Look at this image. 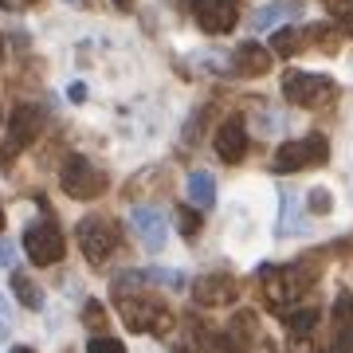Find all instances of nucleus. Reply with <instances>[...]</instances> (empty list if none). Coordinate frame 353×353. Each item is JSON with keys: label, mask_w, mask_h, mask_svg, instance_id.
<instances>
[{"label": "nucleus", "mask_w": 353, "mask_h": 353, "mask_svg": "<svg viewBox=\"0 0 353 353\" xmlns=\"http://www.w3.org/2000/svg\"><path fill=\"white\" fill-rule=\"evenodd\" d=\"M318 255H310V263H294V267H271L263 263L255 271V279H263V299L271 310H287V303H294L299 294H303L310 283H314V263Z\"/></svg>", "instance_id": "f257e3e1"}, {"label": "nucleus", "mask_w": 353, "mask_h": 353, "mask_svg": "<svg viewBox=\"0 0 353 353\" xmlns=\"http://www.w3.org/2000/svg\"><path fill=\"white\" fill-rule=\"evenodd\" d=\"M0 232H4V208H0Z\"/></svg>", "instance_id": "473e14b6"}, {"label": "nucleus", "mask_w": 353, "mask_h": 353, "mask_svg": "<svg viewBox=\"0 0 353 353\" xmlns=\"http://www.w3.org/2000/svg\"><path fill=\"white\" fill-rule=\"evenodd\" d=\"M67 99H71V102H83V99H87V87H83V83H71V87H67Z\"/></svg>", "instance_id": "c756f323"}, {"label": "nucleus", "mask_w": 353, "mask_h": 353, "mask_svg": "<svg viewBox=\"0 0 353 353\" xmlns=\"http://www.w3.org/2000/svg\"><path fill=\"white\" fill-rule=\"evenodd\" d=\"M330 157V141L322 134H306V138H294L287 145H279L275 153V169L279 173H303V169H314Z\"/></svg>", "instance_id": "20e7f679"}, {"label": "nucleus", "mask_w": 353, "mask_h": 353, "mask_svg": "<svg viewBox=\"0 0 353 353\" xmlns=\"http://www.w3.org/2000/svg\"><path fill=\"white\" fill-rule=\"evenodd\" d=\"M243 153H248V130H243V118L240 114H232L228 122H220L216 130V157L228 165L243 161Z\"/></svg>", "instance_id": "f8f14e48"}, {"label": "nucleus", "mask_w": 353, "mask_h": 353, "mask_svg": "<svg viewBox=\"0 0 353 353\" xmlns=\"http://www.w3.org/2000/svg\"><path fill=\"white\" fill-rule=\"evenodd\" d=\"M0 59H4V36H0Z\"/></svg>", "instance_id": "72a5a7b5"}, {"label": "nucleus", "mask_w": 353, "mask_h": 353, "mask_svg": "<svg viewBox=\"0 0 353 353\" xmlns=\"http://www.w3.org/2000/svg\"><path fill=\"white\" fill-rule=\"evenodd\" d=\"M176 228H181L185 240H196L201 236V212H192V204H181L176 208Z\"/></svg>", "instance_id": "aec40b11"}, {"label": "nucleus", "mask_w": 353, "mask_h": 353, "mask_svg": "<svg viewBox=\"0 0 353 353\" xmlns=\"http://www.w3.org/2000/svg\"><path fill=\"white\" fill-rule=\"evenodd\" d=\"M271 63H275V51H267L263 43H255V39H248V43H240V48L232 51V71L243 79H259L271 71Z\"/></svg>", "instance_id": "ddd939ff"}, {"label": "nucleus", "mask_w": 353, "mask_h": 353, "mask_svg": "<svg viewBox=\"0 0 353 353\" xmlns=\"http://www.w3.org/2000/svg\"><path fill=\"white\" fill-rule=\"evenodd\" d=\"M330 16H338L345 28H353V0H326Z\"/></svg>", "instance_id": "393cba45"}, {"label": "nucleus", "mask_w": 353, "mask_h": 353, "mask_svg": "<svg viewBox=\"0 0 353 353\" xmlns=\"http://www.w3.org/2000/svg\"><path fill=\"white\" fill-rule=\"evenodd\" d=\"M314 36V32H303V28H279L275 36H271V51L275 55H299V51L306 48V39Z\"/></svg>", "instance_id": "f3484780"}, {"label": "nucleus", "mask_w": 353, "mask_h": 353, "mask_svg": "<svg viewBox=\"0 0 353 353\" xmlns=\"http://www.w3.org/2000/svg\"><path fill=\"white\" fill-rule=\"evenodd\" d=\"M12 353H36V350H28V345H16V350Z\"/></svg>", "instance_id": "7c9ffc66"}, {"label": "nucleus", "mask_w": 353, "mask_h": 353, "mask_svg": "<svg viewBox=\"0 0 353 353\" xmlns=\"http://www.w3.org/2000/svg\"><path fill=\"white\" fill-rule=\"evenodd\" d=\"M201 345L204 353H236V338H228V334H208Z\"/></svg>", "instance_id": "b1692460"}, {"label": "nucleus", "mask_w": 353, "mask_h": 353, "mask_svg": "<svg viewBox=\"0 0 353 353\" xmlns=\"http://www.w3.org/2000/svg\"><path fill=\"white\" fill-rule=\"evenodd\" d=\"M279 232H283V236H290V232H306V228L299 224V212H294L290 196H283V220H279Z\"/></svg>", "instance_id": "5701e85b"}, {"label": "nucleus", "mask_w": 353, "mask_h": 353, "mask_svg": "<svg viewBox=\"0 0 353 353\" xmlns=\"http://www.w3.org/2000/svg\"><path fill=\"white\" fill-rule=\"evenodd\" d=\"M185 192H189V204L192 208H212L216 204V181L208 173H189V181H185Z\"/></svg>", "instance_id": "dca6fc26"}, {"label": "nucleus", "mask_w": 353, "mask_h": 353, "mask_svg": "<svg viewBox=\"0 0 353 353\" xmlns=\"http://www.w3.org/2000/svg\"><path fill=\"white\" fill-rule=\"evenodd\" d=\"M118 314H122V322L134 334H165L173 326V314L157 299H130V294H122L118 299Z\"/></svg>", "instance_id": "423d86ee"}, {"label": "nucleus", "mask_w": 353, "mask_h": 353, "mask_svg": "<svg viewBox=\"0 0 353 353\" xmlns=\"http://www.w3.org/2000/svg\"><path fill=\"white\" fill-rule=\"evenodd\" d=\"M59 185H63L67 196H75V201H94L106 192V173H102L99 165H90L87 157H67L63 161V173H59Z\"/></svg>", "instance_id": "39448f33"}, {"label": "nucleus", "mask_w": 353, "mask_h": 353, "mask_svg": "<svg viewBox=\"0 0 353 353\" xmlns=\"http://www.w3.org/2000/svg\"><path fill=\"white\" fill-rule=\"evenodd\" d=\"M141 279L145 283H157V287H173V290L185 287V275L181 271H165V267H150V271H141Z\"/></svg>", "instance_id": "412c9836"}, {"label": "nucleus", "mask_w": 353, "mask_h": 353, "mask_svg": "<svg viewBox=\"0 0 353 353\" xmlns=\"http://www.w3.org/2000/svg\"><path fill=\"white\" fill-rule=\"evenodd\" d=\"M306 208H310L314 216H330V212H334V192L322 189V185L310 189V192H306Z\"/></svg>", "instance_id": "4be33fe9"}, {"label": "nucleus", "mask_w": 353, "mask_h": 353, "mask_svg": "<svg viewBox=\"0 0 353 353\" xmlns=\"http://www.w3.org/2000/svg\"><path fill=\"white\" fill-rule=\"evenodd\" d=\"M12 290H16V299H20V306H28V310H39V306H43L39 287L24 275V271H12Z\"/></svg>", "instance_id": "a211bd4d"}, {"label": "nucleus", "mask_w": 353, "mask_h": 353, "mask_svg": "<svg viewBox=\"0 0 353 353\" xmlns=\"http://www.w3.org/2000/svg\"><path fill=\"white\" fill-rule=\"evenodd\" d=\"M299 16H303V0H279V4H263V8H255L252 28H255V32H267V28H275L279 20H299Z\"/></svg>", "instance_id": "2eb2a0df"}, {"label": "nucleus", "mask_w": 353, "mask_h": 353, "mask_svg": "<svg viewBox=\"0 0 353 353\" xmlns=\"http://www.w3.org/2000/svg\"><path fill=\"white\" fill-rule=\"evenodd\" d=\"M192 20L208 36H228L240 24V4L236 0H192Z\"/></svg>", "instance_id": "1a4fd4ad"}, {"label": "nucleus", "mask_w": 353, "mask_h": 353, "mask_svg": "<svg viewBox=\"0 0 353 353\" xmlns=\"http://www.w3.org/2000/svg\"><path fill=\"white\" fill-rule=\"evenodd\" d=\"M87 353H126V345L118 338H90Z\"/></svg>", "instance_id": "a878e982"}, {"label": "nucleus", "mask_w": 353, "mask_h": 353, "mask_svg": "<svg viewBox=\"0 0 353 353\" xmlns=\"http://www.w3.org/2000/svg\"><path fill=\"white\" fill-rule=\"evenodd\" d=\"M114 4H118V8H130V0H114Z\"/></svg>", "instance_id": "2f4dec72"}, {"label": "nucleus", "mask_w": 353, "mask_h": 353, "mask_svg": "<svg viewBox=\"0 0 353 353\" xmlns=\"http://www.w3.org/2000/svg\"><path fill=\"white\" fill-rule=\"evenodd\" d=\"M24 252L28 259L36 267H51V263H59L67 252V243H63V232L51 224V220H43V224H32L24 232Z\"/></svg>", "instance_id": "6e6552de"}, {"label": "nucleus", "mask_w": 353, "mask_h": 353, "mask_svg": "<svg viewBox=\"0 0 353 353\" xmlns=\"http://www.w3.org/2000/svg\"><path fill=\"white\" fill-rule=\"evenodd\" d=\"M314 322H318V310H290L287 314V330H290V338L294 341H303L310 330H314Z\"/></svg>", "instance_id": "6ab92c4d"}, {"label": "nucleus", "mask_w": 353, "mask_h": 353, "mask_svg": "<svg viewBox=\"0 0 353 353\" xmlns=\"http://www.w3.org/2000/svg\"><path fill=\"white\" fill-rule=\"evenodd\" d=\"M83 322H87V326H106V310H102V303H87L83 306Z\"/></svg>", "instance_id": "bb28decb"}, {"label": "nucleus", "mask_w": 353, "mask_h": 353, "mask_svg": "<svg viewBox=\"0 0 353 353\" xmlns=\"http://www.w3.org/2000/svg\"><path fill=\"white\" fill-rule=\"evenodd\" d=\"M8 330H12V310H8L4 294H0V338H8Z\"/></svg>", "instance_id": "cd10ccee"}, {"label": "nucleus", "mask_w": 353, "mask_h": 353, "mask_svg": "<svg viewBox=\"0 0 353 353\" xmlns=\"http://www.w3.org/2000/svg\"><path fill=\"white\" fill-rule=\"evenodd\" d=\"M130 228H134V236L145 252H161L165 240H169V228H165V212L161 208H153V204H138L134 212H130Z\"/></svg>", "instance_id": "9d476101"}, {"label": "nucleus", "mask_w": 353, "mask_h": 353, "mask_svg": "<svg viewBox=\"0 0 353 353\" xmlns=\"http://www.w3.org/2000/svg\"><path fill=\"white\" fill-rule=\"evenodd\" d=\"M338 94L330 75H314V71H287L283 75V99L290 106H322Z\"/></svg>", "instance_id": "f03ea898"}, {"label": "nucleus", "mask_w": 353, "mask_h": 353, "mask_svg": "<svg viewBox=\"0 0 353 353\" xmlns=\"http://www.w3.org/2000/svg\"><path fill=\"white\" fill-rule=\"evenodd\" d=\"M75 236H79V248H83V255H87L90 263L110 259V255L118 252V243H122L118 224H114V220H106V216H87V220L79 224Z\"/></svg>", "instance_id": "0eeeda50"}, {"label": "nucleus", "mask_w": 353, "mask_h": 353, "mask_svg": "<svg viewBox=\"0 0 353 353\" xmlns=\"http://www.w3.org/2000/svg\"><path fill=\"white\" fill-rule=\"evenodd\" d=\"M192 294H196L201 306H228V303H236V279L232 275H204V279H196Z\"/></svg>", "instance_id": "4468645a"}, {"label": "nucleus", "mask_w": 353, "mask_h": 353, "mask_svg": "<svg viewBox=\"0 0 353 353\" xmlns=\"http://www.w3.org/2000/svg\"><path fill=\"white\" fill-rule=\"evenodd\" d=\"M330 318H334V330H330V353H353V294L350 290H338Z\"/></svg>", "instance_id": "9b49d317"}, {"label": "nucleus", "mask_w": 353, "mask_h": 353, "mask_svg": "<svg viewBox=\"0 0 353 353\" xmlns=\"http://www.w3.org/2000/svg\"><path fill=\"white\" fill-rule=\"evenodd\" d=\"M39 130H43V110L39 106H16L12 114H8V134H4V150H0V165L8 169V161H12L20 150H28L32 141L39 138Z\"/></svg>", "instance_id": "7ed1b4c3"}, {"label": "nucleus", "mask_w": 353, "mask_h": 353, "mask_svg": "<svg viewBox=\"0 0 353 353\" xmlns=\"http://www.w3.org/2000/svg\"><path fill=\"white\" fill-rule=\"evenodd\" d=\"M12 255H16V248L8 240H0V267H12Z\"/></svg>", "instance_id": "c85d7f7f"}]
</instances>
